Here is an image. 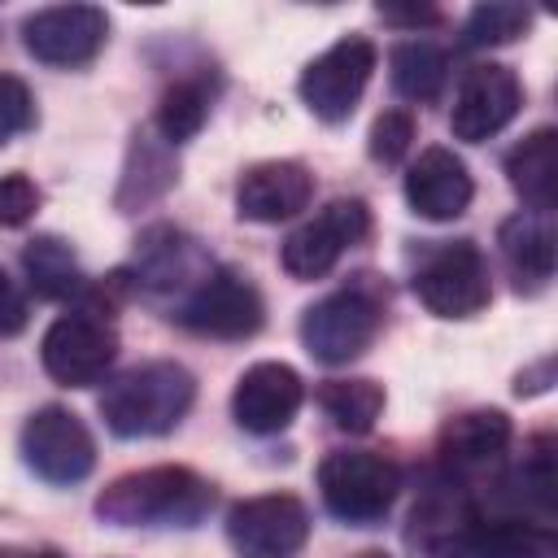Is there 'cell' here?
<instances>
[{"mask_svg": "<svg viewBox=\"0 0 558 558\" xmlns=\"http://www.w3.org/2000/svg\"><path fill=\"white\" fill-rule=\"evenodd\" d=\"M214 506V488L187 466H144L118 475L96 514L113 527H196Z\"/></svg>", "mask_w": 558, "mask_h": 558, "instance_id": "1", "label": "cell"}, {"mask_svg": "<svg viewBox=\"0 0 558 558\" xmlns=\"http://www.w3.org/2000/svg\"><path fill=\"white\" fill-rule=\"evenodd\" d=\"M196 401V379L179 362H144L122 371L105 397L100 414L105 427L122 440H144V436H166L183 423V414Z\"/></svg>", "mask_w": 558, "mask_h": 558, "instance_id": "2", "label": "cell"}, {"mask_svg": "<svg viewBox=\"0 0 558 558\" xmlns=\"http://www.w3.org/2000/svg\"><path fill=\"white\" fill-rule=\"evenodd\" d=\"M318 493L336 519L371 527L392 510L401 493V471L392 458L371 449H331L318 462Z\"/></svg>", "mask_w": 558, "mask_h": 558, "instance_id": "3", "label": "cell"}, {"mask_svg": "<svg viewBox=\"0 0 558 558\" xmlns=\"http://www.w3.org/2000/svg\"><path fill=\"white\" fill-rule=\"evenodd\" d=\"M379 323H384L379 296H371L366 288H340L301 314V344L314 362L344 366L375 344Z\"/></svg>", "mask_w": 558, "mask_h": 558, "instance_id": "4", "label": "cell"}, {"mask_svg": "<svg viewBox=\"0 0 558 558\" xmlns=\"http://www.w3.org/2000/svg\"><path fill=\"white\" fill-rule=\"evenodd\" d=\"M414 296L436 314V318H471L493 301V279L488 262L471 240L440 244L423 257L414 270Z\"/></svg>", "mask_w": 558, "mask_h": 558, "instance_id": "5", "label": "cell"}, {"mask_svg": "<svg viewBox=\"0 0 558 558\" xmlns=\"http://www.w3.org/2000/svg\"><path fill=\"white\" fill-rule=\"evenodd\" d=\"M22 462L44 484H78L96 466V440L87 423L65 405H39L22 427Z\"/></svg>", "mask_w": 558, "mask_h": 558, "instance_id": "6", "label": "cell"}, {"mask_svg": "<svg viewBox=\"0 0 558 558\" xmlns=\"http://www.w3.org/2000/svg\"><path fill=\"white\" fill-rule=\"evenodd\" d=\"M375 61H379V52H375L371 39H362V35L336 39L327 52H318L301 70L296 87H301L305 109L323 122H344L357 109V100H362V92L375 74Z\"/></svg>", "mask_w": 558, "mask_h": 558, "instance_id": "7", "label": "cell"}, {"mask_svg": "<svg viewBox=\"0 0 558 558\" xmlns=\"http://www.w3.org/2000/svg\"><path fill=\"white\" fill-rule=\"evenodd\" d=\"M179 323L209 340H248L266 323V301L244 275L218 266L192 283L187 301L179 305Z\"/></svg>", "mask_w": 558, "mask_h": 558, "instance_id": "8", "label": "cell"}, {"mask_svg": "<svg viewBox=\"0 0 558 558\" xmlns=\"http://www.w3.org/2000/svg\"><path fill=\"white\" fill-rule=\"evenodd\" d=\"M371 235V209L366 201L357 196H340L331 201L327 209H318L310 222H301L283 248H279V262L292 279H323L340 257L344 248L362 244Z\"/></svg>", "mask_w": 558, "mask_h": 558, "instance_id": "9", "label": "cell"}, {"mask_svg": "<svg viewBox=\"0 0 558 558\" xmlns=\"http://www.w3.org/2000/svg\"><path fill=\"white\" fill-rule=\"evenodd\" d=\"M227 541L240 558H296L310 541V510L292 493L235 501L227 514Z\"/></svg>", "mask_w": 558, "mask_h": 558, "instance_id": "10", "label": "cell"}, {"mask_svg": "<svg viewBox=\"0 0 558 558\" xmlns=\"http://www.w3.org/2000/svg\"><path fill=\"white\" fill-rule=\"evenodd\" d=\"M118 357V331L96 318L92 310H78V314H61L44 340H39V362L44 371L65 384V388H87V384H100L109 375Z\"/></svg>", "mask_w": 558, "mask_h": 558, "instance_id": "11", "label": "cell"}, {"mask_svg": "<svg viewBox=\"0 0 558 558\" xmlns=\"http://www.w3.org/2000/svg\"><path fill=\"white\" fill-rule=\"evenodd\" d=\"M519 109H523L519 74L510 65L484 61V65H471L466 78L458 83V96L449 109V131L466 144H484L488 135L506 131Z\"/></svg>", "mask_w": 558, "mask_h": 558, "instance_id": "12", "label": "cell"}, {"mask_svg": "<svg viewBox=\"0 0 558 558\" xmlns=\"http://www.w3.org/2000/svg\"><path fill=\"white\" fill-rule=\"evenodd\" d=\"M109 35V17L96 4H52L22 22V44L44 65H87Z\"/></svg>", "mask_w": 558, "mask_h": 558, "instance_id": "13", "label": "cell"}, {"mask_svg": "<svg viewBox=\"0 0 558 558\" xmlns=\"http://www.w3.org/2000/svg\"><path fill=\"white\" fill-rule=\"evenodd\" d=\"M301 401H305V384L288 362H257L235 379L231 414L244 432L275 436L296 418Z\"/></svg>", "mask_w": 558, "mask_h": 558, "instance_id": "14", "label": "cell"}, {"mask_svg": "<svg viewBox=\"0 0 558 558\" xmlns=\"http://www.w3.org/2000/svg\"><path fill=\"white\" fill-rule=\"evenodd\" d=\"M314 201V174L301 161H257L235 183V214L248 222H288Z\"/></svg>", "mask_w": 558, "mask_h": 558, "instance_id": "15", "label": "cell"}, {"mask_svg": "<svg viewBox=\"0 0 558 558\" xmlns=\"http://www.w3.org/2000/svg\"><path fill=\"white\" fill-rule=\"evenodd\" d=\"M471 196H475L471 170L453 148H440V144L423 148L405 174V201L427 222H449V218L466 214Z\"/></svg>", "mask_w": 558, "mask_h": 558, "instance_id": "16", "label": "cell"}, {"mask_svg": "<svg viewBox=\"0 0 558 558\" xmlns=\"http://www.w3.org/2000/svg\"><path fill=\"white\" fill-rule=\"evenodd\" d=\"M510 418L501 410H466L440 427L436 453L449 471H484L510 449Z\"/></svg>", "mask_w": 558, "mask_h": 558, "instance_id": "17", "label": "cell"}, {"mask_svg": "<svg viewBox=\"0 0 558 558\" xmlns=\"http://www.w3.org/2000/svg\"><path fill=\"white\" fill-rule=\"evenodd\" d=\"M209 275L201 248L192 235H183L179 227H153L140 235L135 248V266L126 270V279L144 283V288H183V283H201Z\"/></svg>", "mask_w": 558, "mask_h": 558, "instance_id": "18", "label": "cell"}, {"mask_svg": "<svg viewBox=\"0 0 558 558\" xmlns=\"http://www.w3.org/2000/svg\"><path fill=\"white\" fill-rule=\"evenodd\" d=\"M506 179L532 214H549L558 201V131L536 126L506 153Z\"/></svg>", "mask_w": 558, "mask_h": 558, "instance_id": "19", "label": "cell"}, {"mask_svg": "<svg viewBox=\"0 0 558 558\" xmlns=\"http://www.w3.org/2000/svg\"><path fill=\"white\" fill-rule=\"evenodd\" d=\"M462 549L471 558H558V536L549 523L501 514V519H471Z\"/></svg>", "mask_w": 558, "mask_h": 558, "instance_id": "20", "label": "cell"}, {"mask_svg": "<svg viewBox=\"0 0 558 558\" xmlns=\"http://www.w3.org/2000/svg\"><path fill=\"white\" fill-rule=\"evenodd\" d=\"M497 248H501V262L506 270L514 275V288H541L549 275H554V227H549V214H514L501 222L497 231Z\"/></svg>", "mask_w": 558, "mask_h": 558, "instance_id": "21", "label": "cell"}, {"mask_svg": "<svg viewBox=\"0 0 558 558\" xmlns=\"http://www.w3.org/2000/svg\"><path fill=\"white\" fill-rule=\"evenodd\" d=\"M22 270H26V283L35 296H48V301H65L74 292H83V270H78V257L65 240L57 235H35L26 248H22Z\"/></svg>", "mask_w": 558, "mask_h": 558, "instance_id": "22", "label": "cell"}, {"mask_svg": "<svg viewBox=\"0 0 558 558\" xmlns=\"http://www.w3.org/2000/svg\"><path fill=\"white\" fill-rule=\"evenodd\" d=\"M388 70H392L397 96L427 105V100H436L440 87H445L449 57H445V48L432 44V39H401V44L392 48V57H388Z\"/></svg>", "mask_w": 558, "mask_h": 558, "instance_id": "23", "label": "cell"}, {"mask_svg": "<svg viewBox=\"0 0 558 558\" xmlns=\"http://www.w3.org/2000/svg\"><path fill=\"white\" fill-rule=\"evenodd\" d=\"M170 183H174V153L166 148V140L135 135L131 157H126V170H122L118 205H122V209H131V205H148V201H157Z\"/></svg>", "mask_w": 558, "mask_h": 558, "instance_id": "24", "label": "cell"}, {"mask_svg": "<svg viewBox=\"0 0 558 558\" xmlns=\"http://www.w3.org/2000/svg\"><path fill=\"white\" fill-rule=\"evenodd\" d=\"M318 405L327 410V418L340 432L366 436L375 427V418L384 414V388L375 379H327L318 388Z\"/></svg>", "mask_w": 558, "mask_h": 558, "instance_id": "25", "label": "cell"}, {"mask_svg": "<svg viewBox=\"0 0 558 558\" xmlns=\"http://www.w3.org/2000/svg\"><path fill=\"white\" fill-rule=\"evenodd\" d=\"M527 26H532V9H523L514 0H488L466 13L462 44L466 48H501V44H514L519 35H527Z\"/></svg>", "mask_w": 558, "mask_h": 558, "instance_id": "26", "label": "cell"}, {"mask_svg": "<svg viewBox=\"0 0 558 558\" xmlns=\"http://www.w3.org/2000/svg\"><path fill=\"white\" fill-rule=\"evenodd\" d=\"M209 118V92L196 83V78H179L161 92V105H157V131L166 144H183L192 140Z\"/></svg>", "mask_w": 558, "mask_h": 558, "instance_id": "27", "label": "cell"}, {"mask_svg": "<svg viewBox=\"0 0 558 558\" xmlns=\"http://www.w3.org/2000/svg\"><path fill=\"white\" fill-rule=\"evenodd\" d=\"M410 144H414V118L405 109L379 113L375 126H371V140H366V148H371V157L379 166H397L410 153Z\"/></svg>", "mask_w": 558, "mask_h": 558, "instance_id": "28", "label": "cell"}, {"mask_svg": "<svg viewBox=\"0 0 558 558\" xmlns=\"http://www.w3.org/2000/svg\"><path fill=\"white\" fill-rule=\"evenodd\" d=\"M35 126V96L17 74H0V144Z\"/></svg>", "mask_w": 558, "mask_h": 558, "instance_id": "29", "label": "cell"}, {"mask_svg": "<svg viewBox=\"0 0 558 558\" xmlns=\"http://www.w3.org/2000/svg\"><path fill=\"white\" fill-rule=\"evenodd\" d=\"M39 209V187L26 174H4L0 179V227H22Z\"/></svg>", "mask_w": 558, "mask_h": 558, "instance_id": "30", "label": "cell"}, {"mask_svg": "<svg viewBox=\"0 0 558 558\" xmlns=\"http://www.w3.org/2000/svg\"><path fill=\"white\" fill-rule=\"evenodd\" d=\"M26 296H22V288L0 270V336H17L22 327H26Z\"/></svg>", "mask_w": 558, "mask_h": 558, "instance_id": "31", "label": "cell"}, {"mask_svg": "<svg viewBox=\"0 0 558 558\" xmlns=\"http://www.w3.org/2000/svg\"><path fill=\"white\" fill-rule=\"evenodd\" d=\"M549 379H554V357L536 362L532 371H519L514 392H519V397H536V392H545V388H549Z\"/></svg>", "mask_w": 558, "mask_h": 558, "instance_id": "32", "label": "cell"}, {"mask_svg": "<svg viewBox=\"0 0 558 558\" xmlns=\"http://www.w3.org/2000/svg\"><path fill=\"white\" fill-rule=\"evenodd\" d=\"M379 17L392 26H432L440 13L436 9H397V4H379Z\"/></svg>", "mask_w": 558, "mask_h": 558, "instance_id": "33", "label": "cell"}, {"mask_svg": "<svg viewBox=\"0 0 558 558\" xmlns=\"http://www.w3.org/2000/svg\"><path fill=\"white\" fill-rule=\"evenodd\" d=\"M357 558H388V554H379V549H366V554H357Z\"/></svg>", "mask_w": 558, "mask_h": 558, "instance_id": "34", "label": "cell"}, {"mask_svg": "<svg viewBox=\"0 0 558 558\" xmlns=\"http://www.w3.org/2000/svg\"><path fill=\"white\" fill-rule=\"evenodd\" d=\"M26 558H61V554H52V549H44V554H26Z\"/></svg>", "mask_w": 558, "mask_h": 558, "instance_id": "35", "label": "cell"}]
</instances>
